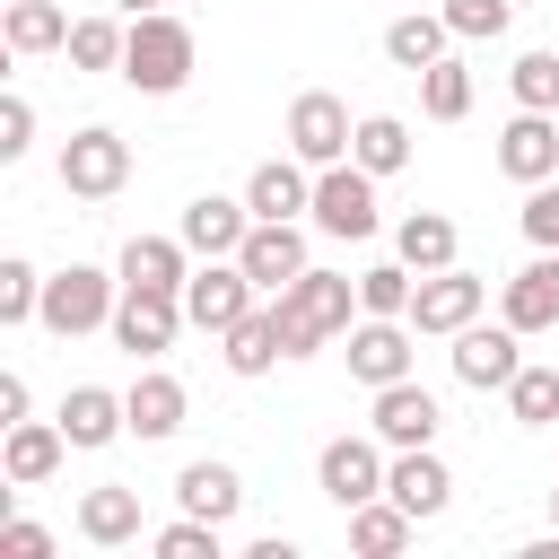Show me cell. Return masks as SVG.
I'll return each mask as SVG.
<instances>
[{
    "label": "cell",
    "mask_w": 559,
    "mask_h": 559,
    "mask_svg": "<svg viewBox=\"0 0 559 559\" xmlns=\"http://www.w3.org/2000/svg\"><path fill=\"white\" fill-rule=\"evenodd\" d=\"M271 314H280V349L288 358H306V349H323V341H341L349 332V314H358V280H341V271H297L280 297H271Z\"/></svg>",
    "instance_id": "obj_1"
},
{
    "label": "cell",
    "mask_w": 559,
    "mask_h": 559,
    "mask_svg": "<svg viewBox=\"0 0 559 559\" xmlns=\"http://www.w3.org/2000/svg\"><path fill=\"white\" fill-rule=\"evenodd\" d=\"M192 61H201V44H192V26H183L175 9H148V17H131L122 79H131L140 96H175V87L192 79Z\"/></svg>",
    "instance_id": "obj_2"
},
{
    "label": "cell",
    "mask_w": 559,
    "mask_h": 559,
    "mask_svg": "<svg viewBox=\"0 0 559 559\" xmlns=\"http://www.w3.org/2000/svg\"><path fill=\"white\" fill-rule=\"evenodd\" d=\"M114 306H122V280H105L96 262H70V271L44 280L35 323H44L52 341H79V332H114Z\"/></svg>",
    "instance_id": "obj_3"
},
{
    "label": "cell",
    "mask_w": 559,
    "mask_h": 559,
    "mask_svg": "<svg viewBox=\"0 0 559 559\" xmlns=\"http://www.w3.org/2000/svg\"><path fill=\"white\" fill-rule=\"evenodd\" d=\"M323 236H341V245H367L384 218H376V175L358 166V157H341V166H314V210H306Z\"/></svg>",
    "instance_id": "obj_4"
},
{
    "label": "cell",
    "mask_w": 559,
    "mask_h": 559,
    "mask_svg": "<svg viewBox=\"0 0 559 559\" xmlns=\"http://www.w3.org/2000/svg\"><path fill=\"white\" fill-rule=\"evenodd\" d=\"M253 306H262V288H253V271H245L236 253H218V262H201V271L183 280V314H192V332H210V341H227Z\"/></svg>",
    "instance_id": "obj_5"
},
{
    "label": "cell",
    "mask_w": 559,
    "mask_h": 559,
    "mask_svg": "<svg viewBox=\"0 0 559 559\" xmlns=\"http://www.w3.org/2000/svg\"><path fill=\"white\" fill-rule=\"evenodd\" d=\"M122 183H131V140H122V131L87 122V131L61 140V192H70V201H114Z\"/></svg>",
    "instance_id": "obj_6"
},
{
    "label": "cell",
    "mask_w": 559,
    "mask_h": 559,
    "mask_svg": "<svg viewBox=\"0 0 559 559\" xmlns=\"http://www.w3.org/2000/svg\"><path fill=\"white\" fill-rule=\"evenodd\" d=\"M384 454H393V445H384L376 428H367V437H332V445L314 454V489H323V498L349 515V507L384 498Z\"/></svg>",
    "instance_id": "obj_7"
},
{
    "label": "cell",
    "mask_w": 559,
    "mask_h": 559,
    "mask_svg": "<svg viewBox=\"0 0 559 559\" xmlns=\"http://www.w3.org/2000/svg\"><path fill=\"white\" fill-rule=\"evenodd\" d=\"M480 306H489V280H472L463 262H445V271H419V288H411V332H437V341H454L463 323H480Z\"/></svg>",
    "instance_id": "obj_8"
},
{
    "label": "cell",
    "mask_w": 559,
    "mask_h": 559,
    "mask_svg": "<svg viewBox=\"0 0 559 559\" xmlns=\"http://www.w3.org/2000/svg\"><path fill=\"white\" fill-rule=\"evenodd\" d=\"M183 323H192V314H183V288H122V306H114V341H122L140 367L166 358Z\"/></svg>",
    "instance_id": "obj_9"
},
{
    "label": "cell",
    "mask_w": 559,
    "mask_h": 559,
    "mask_svg": "<svg viewBox=\"0 0 559 559\" xmlns=\"http://www.w3.org/2000/svg\"><path fill=\"white\" fill-rule=\"evenodd\" d=\"M341 358H349V376L376 393V384H402L411 376V314H358L349 332H341Z\"/></svg>",
    "instance_id": "obj_10"
},
{
    "label": "cell",
    "mask_w": 559,
    "mask_h": 559,
    "mask_svg": "<svg viewBox=\"0 0 559 559\" xmlns=\"http://www.w3.org/2000/svg\"><path fill=\"white\" fill-rule=\"evenodd\" d=\"M349 140H358V122H349V105H341L332 87H306V96L288 105V157H306V166H341Z\"/></svg>",
    "instance_id": "obj_11"
},
{
    "label": "cell",
    "mask_w": 559,
    "mask_h": 559,
    "mask_svg": "<svg viewBox=\"0 0 559 559\" xmlns=\"http://www.w3.org/2000/svg\"><path fill=\"white\" fill-rule=\"evenodd\" d=\"M515 367H524V332L498 314V323H463L454 332V376L472 384V393H507L515 384Z\"/></svg>",
    "instance_id": "obj_12"
},
{
    "label": "cell",
    "mask_w": 559,
    "mask_h": 559,
    "mask_svg": "<svg viewBox=\"0 0 559 559\" xmlns=\"http://www.w3.org/2000/svg\"><path fill=\"white\" fill-rule=\"evenodd\" d=\"M367 428L402 454V445H437V428H445V411H437V393L428 384H376V411H367Z\"/></svg>",
    "instance_id": "obj_13"
},
{
    "label": "cell",
    "mask_w": 559,
    "mask_h": 559,
    "mask_svg": "<svg viewBox=\"0 0 559 559\" xmlns=\"http://www.w3.org/2000/svg\"><path fill=\"white\" fill-rule=\"evenodd\" d=\"M236 262L253 271L262 297H280V288L306 271V227H297V218H253V236L236 245Z\"/></svg>",
    "instance_id": "obj_14"
},
{
    "label": "cell",
    "mask_w": 559,
    "mask_h": 559,
    "mask_svg": "<svg viewBox=\"0 0 559 559\" xmlns=\"http://www.w3.org/2000/svg\"><path fill=\"white\" fill-rule=\"evenodd\" d=\"M498 166L533 192V183H550L559 175V114H533V105H515V122L498 131Z\"/></svg>",
    "instance_id": "obj_15"
},
{
    "label": "cell",
    "mask_w": 559,
    "mask_h": 559,
    "mask_svg": "<svg viewBox=\"0 0 559 559\" xmlns=\"http://www.w3.org/2000/svg\"><path fill=\"white\" fill-rule=\"evenodd\" d=\"M61 454H70V428H61V419H17V428L0 437V480H9V489H35V480L61 472Z\"/></svg>",
    "instance_id": "obj_16"
},
{
    "label": "cell",
    "mask_w": 559,
    "mask_h": 559,
    "mask_svg": "<svg viewBox=\"0 0 559 559\" xmlns=\"http://www.w3.org/2000/svg\"><path fill=\"white\" fill-rule=\"evenodd\" d=\"M384 498H402V507L428 524V515H445V507H454V472H445L428 445H402V454L384 463Z\"/></svg>",
    "instance_id": "obj_17"
},
{
    "label": "cell",
    "mask_w": 559,
    "mask_h": 559,
    "mask_svg": "<svg viewBox=\"0 0 559 559\" xmlns=\"http://www.w3.org/2000/svg\"><path fill=\"white\" fill-rule=\"evenodd\" d=\"M201 262H218V253H236L245 236H253V201H227V192H201L192 210H183V227H175Z\"/></svg>",
    "instance_id": "obj_18"
},
{
    "label": "cell",
    "mask_w": 559,
    "mask_h": 559,
    "mask_svg": "<svg viewBox=\"0 0 559 559\" xmlns=\"http://www.w3.org/2000/svg\"><path fill=\"white\" fill-rule=\"evenodd\" d=\"M175 507H183V515H210V524H236V507H245V472L218 463V454H201V463L175 472Z\"/></svg>",
    "instance_id": "obj_19"
},
{
    "label": "cell",
    "mask_w": 559,
    "mask_h": 559,
    "mask_svg": "<svg viewBox=\"0 0 559 559\" xmlns=\"http://www.w3.org/2000/svg\"><path fill=\"white\" fill-rule=\"evenodd\" d=\"M498 314H507L515 332H550V323H559V253H533V262L498 288Z\"/></svg>",
    "instance_id": "obj_20"
},
{
    "label": "cell",
    "mask_w": 559,
    "mask_h": 559,
    "mask_svg": "<svg viewBox=\"0 0 559 559\" xmlns=\"http://www.w3.org/2000/svg\"><path fill=\"white\" fill-rule=\"evenodd\" d=\"M245 201H253V218H297V210H314V166L306 157H262L245 175Z\"/></svg>",
    "instance_id": "obj_21"
},
{
    "label": "cell",
    "mask_w": 559,
    "mask_h": 559,
    "mask_svg": "<svg viewBox=\"0 0 559 559\" xmlns=\"http://www.w3.org/2000/svg\"><path fill=\"white\" fill-rule=\"evenodd\" d=\"M122 411H131V437H175V428H183V411H192V393H183V376L140 367V376H131V393H122Z\"/></svg>",
    "instance_id": "obj_22"
},
{
    "label": "cell",
    "mask_w": 559,
    "mask_h": 559,
    "mask_svg": "<svg viewBox=\"0 0 559 559\" xmlns=\"http://www.w3.org/2000/svg\"><path fill=\"white\" fill-rule=\"evenodd\" d=\"M61 428H70L79 454H96V445H114V437L131 428V411H122V393H105V384H70V393H61Z\"/></svg>",
    "instance_id": "obj_23"
},
{
    "label": "cell",
    "mask_w": 559,
    "mask_h": 559,
    "mask_svg": "<svg viewBox=\"0 0 559 559\" xmlns=\"http://www.w3.org/2000/svg\"><path fill=\"white\" fill-rule=\"evenodd\" d=\"M114 280H122V288H183V280H192V245H183V236H131Z\"/></svg>",
    "instance_id": "obj_24"
},
{
    "label": "cell",
    "mask_w": 559,
    "mask_h": 559,
    "mask_svg": "<svg viewBox=\"0 0 559 559\" xmlns=\"http://www.w3.org/2000/svg\"><path fill=\"white\" fill-rule=\"evenodd\" d=\"M445 44H454V26H445V9H411V17H393L384 26V61L393 70H428V61H445Z\"/></svg>",
    "instance_id": "obj_25"
},
{
    "label": "cell",
    "mask_w": 559,
    "mask_h": 559,
    "mask_svg": "<svg viewBox=\"0 0 559 559\" xmlns=\"http://www.w3.org/2000/svg\"><path fill=\"white\" fill-rule=\"evenodd\" d=\"M79 533H87L96 550H122V542H140V489H122V480L87 489V498H79Z\"/></svg>",
    "instance_id": "obj_26"
},
{
    "label": "cell",
    "mask_w": 559,
    "mask_h": 559,
    "mask_svg": "<svg viewBox=\"0 0 559 559\" xmlns=\"http://www.w3.org/2000/svg\"><path fill=\"white\" fill-rule=\"evenodd\" d=\"M411 533H419V515H411L402 498H367V507H349V550H367V559L411 550Z\"/></svg>",
    "instance_id": "obj_27"
},
{
    "label": "cell",
    "mask_w": 559,
    "mask_h": 559,
    "mask_svg": "<svg viewBox=\"0 0 559 559\" xmlns=\"http://www.w3.org/2000/svg\"><path fill=\"white\" fill-rule=\"evenodd\" d=\"M0 44H9V52H61V44H70L61 0H9V9H0Z\"/></svg>",
    "instance_id": "obj_28"
},
{
    "label": "cell",
    "mask_w": 559,
    "mask_h": 559,
    "mask_svg": "<svg viewBox=\"0 0 559 559\" xmlns=\"http://www.w3.org/2000/svg\"><path fill=\"white\" fill-rule=\"evenodd\" d=\"M349 157H358L376 183H384V175H402V166H411V122H402V114H358Z\"/></svg>",
    "instance_id": "obj_29"
},
{
    "label": "cell",
    "mask_w": 559,
    "mask_h": 559,
    "mask_svg": "<svg viewBox=\"0 0 559 559\" xmlns=\"http://www.w3.org/2000/svg\"><path fill=\"white\" fill-rule=\"evenodd\" d=\"M454 245H463V236H454V218H445V210H411V218L393 227V253H402L411 271H445V262H454Z\"/></svg>",
    "instance_id": "obj_30"
},
{
    "label": "cell",
    "mask_w": 559,
    "mask_h": 559,
    "mask_svg": "<svg viewBox=\"0 0 559 559\" xmlns=\"http://www.w3.org/2000/svg\"><path fill=\"white\" fill-rule=\"evenodd\" d=\"M122 44H131V17H70V70H122Z\"/></svg>",
    "instance_id": "obj_31"
},
{
    "label": "cell",
    "mask_w": 559,
    "mask_h": 559,
    "mask_svg": "<svg viewBox=\"0 0 559 559\" xmlns=\"http://www.w3.org/2000/svg\"><path fill=\"white\" fill-rule=\"evenodd\" d=\"M280 358H288V349H280V314H271V306H253V314L227 332V367H236V376H271Z\"/></svg>",
    "instance_id": "obj_32"
},
{
    "label": "cell",
    "mask_w": 559,
    "mask_h": 559,
    "mask_svg": "<svg viewBox=\"0 0 559 559\" xmlns=\"http://www.w3.org/2000/svg\"><path fill=\"white\" fill-rule=\"evenodd\" d=\"M419 114H428V122H463V114H472V70H463L454 52L419 70Z\"/></svg>",
    "instance_id": "obj_33"
},
{
    "label": "cell",
    "mask_w": 559,
    "mask_h": 559,
    "mask_svg": "<svg viewBox=\"0 0 559 559\" xmlns=\"http://www.w3.org/2000/svg\"><path fill=\"white\" fill-rule=\"evenodd\" d=\"M148 550H157V559H227V524H210V515H175V524L148 533Z\"/></svg>",
    "instance_id": "obj_34"
},
{
    "label": "cell",
    "mask_w": 559,
    "mask_h": 559,
    "mask_svg": "<svg viewBox=\"0 0 559 559\" xmlns=\"http://www.w3.org/2000/svg\"><path fill=\"white\" fill-rule=\"evenodd\" d=\"M507 411H515L524 428H550V419H559V367H533V358H524L515 384H507Z\"/></svg>",
    "instance_id": "obj_35"
},
{
    "label": "cell",
    "mask_w": 559,
    "mask_h": 559,
    "mask_svg": "<svg viewBox=\"0 0 559 559\" xmlns=\"http://www.w3.org/2000/svg\"><path fill=\"white\" fill-rule=\"evenodd\" d=\"M411 288H419L411 262H376L358 271V314H411Z\"/></svg>",
    "instance_id": "obj_36"
},
{
    "label": "cell",
    "mask_w": 559,
    "mask_h": 559,
    "mask_svg": "<svg viewBox=\"0 0 559 559\" xmlns=\"http://www.w3.org/2000/svg\"><path fill=\"white\" fill-rule=\"evenodd\" d=\"M35 306H44V271L26 253H0V323H35Z\"/></svg>",
    "instance_id": "obj_37"
},
{
    "label": "cell",
    "mask_w": 559,
    "mask_h": 559,
    "mask_svg": "<svg viewBox=\"0 0 559 559\" xmlns=\"http://www.w3.org/2000/svg\"><path fill=\"white\" fill-rule=\"evenodd\" d=\"M507 87H515V105H533V114H559V52H515Z\"/></svg>",
    "instance_id": "obj_38"
},
{
    "label": "cell",
    "mask_w": 559,
    "mask_h": 559,
    "mask_svg": "<svg viewBox=\"0 0 559 559\" xmlns=\"http://www.w3.org/2000/svg\"><path fill=\"white\" fill-rule=\"evenodd\" d=\"M445 26H454V44H489L515 26V0H445Z\"/></svg>",
    "instance_id": "obj_39"
},
{
    "label": "cell",
    "mask_w": 559,
    "mask_h": 559,
    "mask_svg": "<svg viewBox=\"0 0 559 559\" xmlns=\"http://www.w3.org/2000/svg\"><path fill=\"white\" fill-rule=\"evenodd\" d=\"M524 236H533V253H559V175L524 192Z\"/></svg>",
    "instance_id": "obj_40"
},
{
    "label": "cell",
    "mask_w": 559,
    "mask_h": 559,
    "mask_svg": "<svg viewBox=\"0 0 559 559\" xmlns=\"http://www.w3.org/2000/svg\"><path fill=\"white\" fill-rule=\"evenodd\" d=\"M35 148V105L26 96H0V166H17Z\"/></svg>",
    "instance_id": "obj_41"
},
{
    "label": "cell",
    "mask_w": 559,
    "mask_h": 559,
    "mask_svg": "<svg viewBox=\"0 0 559 559\" xmlns=\"http://www.w3.org/2000/svg\"><path fill=\"white\" fill-rule=\"evenodd\" d=\"M0 559H52V533L26 524V515H9V524H0Z\"/></svg>",
    "instance_id": "obj_42"
},
{
    "label": "cell",
    "mask_w": 559,
    "mask_h": 559,
    "mask_svg": "<svg viewBox=\"0 0 559 559\" xmlns=\"http://www.w3.org/2000/svg\"><path fill=\"white\" fill-rule=\"evenodd\" d=\"M26 419V376H0V428Z\"/></svg>",
    "instance_id": "obj_43"
},
{
    "label": "cell",
    "mask_w": 559,
    "mask_h": 559,
    "mask_svg": "<svg viewBox=\"0 0 559 559\" xmlns=\"http://www.w3.org/2000/svg\"><path fill=\"white\" fill-rule=\"evenodd\" d=\"M114 9H122V17H148V9H166V0H114Z\"/></svg>",
    "instance_id": "obj_44"
},
{
    "label": "cell",
    "mask_w": 559,
    "mask_h": 559,
    "mask_svg": "<svg viewBox=\"0 0 559 559\" xmlns=\"http://www.w3.org/2000/svg\"><path fill=\"white\" fill-rule=\"evenodd\" d=\"M550 524H559V489H550Z\"/></svg>",
    "instance_id": "obj_45"
}]
</instances>
